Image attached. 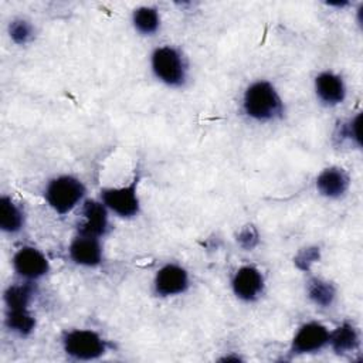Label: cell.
Listing matches in <instances>:
<instances>
[{
    "label": "cell",
    "instance_id": "1",
    "mask_svg": "<svg viewBox=\"0 0 363 363\" xmlns=\"http://www.w3.org/2000/svg\"><path fill=\"white\" fill-rule=\"evenodd\" d=\"M242 109L257 122H269L284 115V102L271 82L255 81L244 92Z\"/></svg>",
    "mask_w": 363,
    "mask_h": 363
},
{
    "label": "cell",
    "instance_id": "2",
    "mask_svg": "<svg viewBox=\"0 0 363 363\" xmlns=\"http://www.w3.org/2000/svg\"><path fill=\"white\" fill-rule=\"evenodd\" d=\"M85 196L84 183L69 174L54 177L48 182L44 197L48 206L58 214L69 213Z\"/></svg>",
    "mask_w": 363,
    "mask_h": 363
},
{
    "label": "cell",
    "instance_id": "3",
    "mask_svg": "<svg viewBox=\"0 0 363 363\" xmlns=\"http://www.w3.org/2000/svg\"><path fill=\"white\" fill-rule=\"evenodd\" d=\"M64 352L77 360H95L106 352L104 337L91 329H74L62 336Z\"/></svg>",
    "mask_w": 363,
    "mask_h": 363
},
{
    "label": "cell",
    "instance_id": "4",
    "mask_svg": "<svg viewBox=\"0 0 363 363\" xmlns=\"http://www.w3.org/2000/svg\"><path fill=\"white\" fill-rule=\"evenodd\" d=\"M152 71L155 77L169 86H182L186 81V64L174 47H159L152 54Z\"/></svg>",
    "mask_w": 363,
    "mask_h": 363
},
{
    "label": "cell",
    "instance_id": "5",
    "mask_svg": "<svg viewBox=\"0 0 363 363\" xmlns=\"http://www.w3.org/2000/svg\"><path fill=\"white\" fill-rule=\"evenodd\" d=\"M139 176L136 174L133 180L122 187H109L101 190V201L119 217H133L139 213L140 201L138 196Z\"/></svg>",
    "mask_w": 363,
    "mask_h": 363
},
{
    "label": "cell",
    "instance_id": "6",
    "mask_svg": "<svg viewBox=\"0 0 363 363\" xmlns=\"http://www.w3.org/2000/svg\"><path fill=\"white\" fill-rule=\"evenodd\" d=\"M330 330L319 322L303 323L294 335L289 346L291 354L315 353L329 343Z\"/></svg>",
    "mask_w": 363,
    "mask_h": 363
},
{
    "label": "cell",
    "instance_id": "7",
    "mask_svg": "<svg viewBox=\"0 0 363 363\" xmlns=\"http://www.w3.org/2000/svg\"><path fill=\"white\" fill-rule=\"evenodd\" d=\"M11 262L14 272L27 281L38 279L44 277L50 269L47 257L40 250L30 245L17 250Z\"/></svg>",
    "mask_w": 363,
    "mask_h": 363
},
{
    "label": "cell",
    "instance_id": "8",
    "mask_svg": "<svg viewBox=\"0 0 363 363\" xmlns=\"http://www.w3.org/2000/svg\"><path fill=\"white\" fill-rule=\"evenodd\" d=\"M153 286L159 296H174L183 294L189 288V274L180 265L166 264L156 272Z\"/></svg>",
    "mask_w": 363,
    "mask_h": 363
},
{
    "label": "cell",
    "instance_id": "9",
    "mask_svg": "<svg viewBox=\"0 0 363 363\" xmlns=\"http://www.w3.org/2000/svg\"><path fill=\"white\" fill-rule=\"evenodd\" d=\"M231 286L237 298L245 302H251L261 295L264 289V277L258 268L252 265H244L235 271Z\"/></svg>",
    "mask_w": 363,
    "mask_h": 363
},
{
    "label": "cell",
    "instance_id": "10",
    "mask_svg": "<svg viewBox=\"0 0 363 363\" xmlns=\"http://www.w3.org/2000/svg\"><path fill=\"white\" fill-rule=\"evenodd\" d=\"M108 230V207L98 200H86L82 206V220L78 224V233L101 237Z\"/></svg>",
    "mask_w": 363,
    "mask_h": 363
},
{
    "label": "cell",
    "instance_id": "11",
    "mask_svg": "<svg viewBox=\"0 0 363 363\" xmlns=\"http://www.w3.org/2000/svg\"><path fill=\"white\" fill-rule=\"evenodd\" d=\"M71 259L84 267H96L102 261V247L98 237L79 234L69 244Z\"/></svg>",
    "mask_w": 363,
    "mask_h": 363
},
{
    "label": "cell",
    "instance_id": "12",
    "mask_svg": "<svg viewBox=\"0 0 363 363\" xmlns=\"http://www.w3.org/2000/svg\"><path fill=\"white\" fill-rule=\"evenodd\" d=\"M315 92L320 102L335 106L343 102L346 96V86L342 77L330 71H323L315 78Z\"/></svg>",
    "mask_w": 363,
    "mask_h": 363
},
{
    "label": "cell",
    "instance_id": "13",
    "mask_svg": "<svg viewBox=\"0 0 363 363\" xmlns=\"http://www.w3.org/2000/svg\"><path fill=\"white\" fill-rule=\"evenodd\" d=\"M349 174L336 166H330L323 169L316 177V189L318 191L328 199H339L349 189Z\"/></svg>",
    "mask_w": 363,
    "mask_h": 363
},
{
    "label": "cell",
    "instance_id": "14",
    "mask_svg": "<svg viewBox=\"0 0 363 363\" xmlns=\"http://www.w3.org/2000/svg\"><path fill=\"white\" fill-rule=\"evenodd\" d=\"M24 225V211L9 196L0 197V228L4 233H18Z\"/></svg>",
    "mask_w": 363,
    "mask_h": 363
},
{
    "label": "cell",
    "instance_id": "15",
    "mask_svg": "<svg viewBox=\"0 0 363 363\" xmlns=\"http://www.w3.org/2000/svg\"><path fill=\"white\" fill-rule=\"evenodd\" d=\"M359 342L360 340L356 328L352 323L345 322L330 332L328 345H330L333 352L337 354H345L354 352L359 347Z\"/></svg>",
    "mask_w": 363,
    "mask_h": 363
},
{
    "label": "cell",
    "instance_id": "16",
    "mask_svg": "<svg viewBox=\"0 0 363 363\" xmlns=\"http://www.w3.org/2000/svg\"><path fill=\"white\" fill-rule=\"evenodd\" d=\"M4 322L7 329L18 336H28L35 328V318L28 308L7 309Z\"/></svg>",
    "mask_w": 363,
    "mask_h": 363
},
{
    "label": "cell",
    "instance_id": "17",
    "mask_svg": "<svg viewBox=\"0 0 363 363\" xmlns=\"http://www.w3.org/2000/svg\"><path fill=\"white\" fill-rule=\"evenodd\" d=\"M306 292L309 299L322 308L330 306L336 296L335 286L322 278H311L306 285Z\"/></svg>",
    "mask_w": 363,
    "mask_h": 363
},
{
    "label": "cell",
    "instance_id": "18",
    "mask_svg": "<svg viewBox=\"0 0 363 363\" xmlns=\"http://www.w3.org/2000/svg\"><path fill=\"white\" fill-rule=\"evenodd\" d=\"M132 21L135 28L145 35H150L157 31L160 26V17L155 7L142 6L138 7L132 14Z\"/></svg>",
    "mask_w": 363,
    "mask_h": 363
},
{
    "label": "cell",
    "instance_id": "19",
    "mask_svg": "<svg viewBox=\"0 0 363 363\" xmlns=\"http://www.w3.org/2000/svg\"><path fill=\"white\" fill-rule=\"evenodd\" d=\"M34 288L30 282L13 284L4 291V303L7 309H23L28 308V303L33 298Z\"/></svg>",
    "mask_w": 363,
    "mask_h": 363
},
{
    "label": "cell",
    "instance_id": "20",
    "mask_svg": "<svg viewBox=\"0 0 363 363\" xmlns=\"http://www.w3.org/2000/svg\"><path fill=\"white\" fill-rule=\"evenodd\" d=\"M9 34L16 44L23 45L27 44L34 37V28L24 18H14L9 24Z\"/></svg>",
    "mask_w": 363,
    "mask_h": 363
},
{
    "label": "cell",
    "instance_id": "21",
    "mask_svg": "<svg viewBox=\"0 0 363 363\" xmlns=\"http://www.w3.org/2000/svg\"><path fill=\"white\" fill-rule=\"evenodd\" d=\"M359 128H360V113H357L354 118L346 121V122H342L339 126H337V132H336V136L340 139V140H353L357 143V146H360V132H359Z\"/></svg>",
    "mask_w": 363,
    "mask_h": 363
},
{
    "label": "cell",
    "instance_id": "22",
    "mask_svg": "<svg viewBox=\"0 0 363 363\" xmlns=\"http://www.w3.org/2000/svg\"><path fill=\"white\" fill-rule=\"evenodd\" d=\"M320 251L319 247H305L299 250V252L295 255L294 262L301 271H309L311 267L319 261Z\"/></svg>",
    "mask_w": 363,
    "mask_h": 363
},
{
    "label": "cell",
    "instance_id": "23",
    "mask_svg": "<svg viewBox=\"0 0 363 363\" xmlns=\"http://www.w3.org/2000/svg\"><path fill=\"white\" fill-rule=\"evenodd\" d=\"M237 241H238V244H240L244 250H247V251L255 248L257 244H258V241H259V235H258L257 228H255L254 225H245V227L238 233Z\"/></svg>",
    "mask_w": 363,
    "mask_h": 363
}]
</instances>
